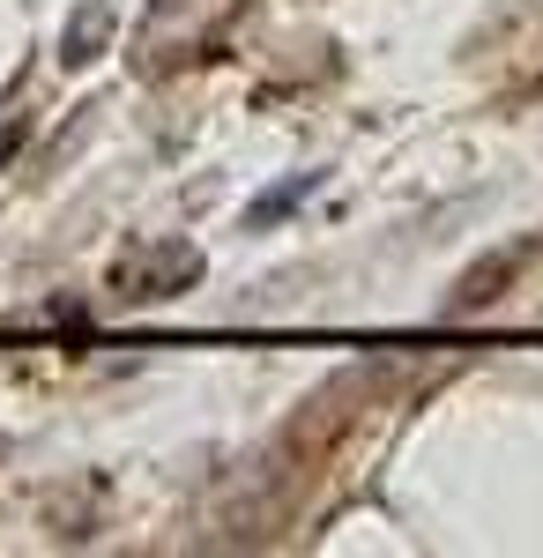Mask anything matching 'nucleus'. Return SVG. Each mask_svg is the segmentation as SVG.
Wrapping results in <instances>:
<instances>
[{
  "instance_id": "nucleus-2",
  "label": "nucleus",
  "mask_w": 543,
  "mask_h": 558,
  "mask_svg": "<svg viewBox=\"0 0 543 558\" xmlns=\"http://www.w3.org/2000/svg\"><path fill=\"white\" fill-rule=\"evenodd\" d=\"M105 38H112V0H83L60 31V68H89L105 52Z\"/></svg>"
},
{
  "instance_id": "nucleus-1",
  "label": "nucleus",
  "mask_w": 543,
  "mask_h": 558,
  "mask_svg": "<svg viewBox=\"0 0 543 558\" xmlns=\"http://www.w3.org/2000/svg\"><path fill=\"white\" fill-rule=\"evenodd\" d=\"M126 305H157V299H179L186 283H202V246L186 239H157V246H134V254L112 268Z\"/></svg>"
},
{
  "instance_id": "nucleus-3",
  "label": "nucleus",
  "mask_w": 543,
  "mask_h": 558,
  "mask_svg": "<svg viewBox=\"0 0 543 558\" xmlns=\"http://www.w3.org/2000/svg\"><path fill=\"white\" fill-rule=\"evenodd\" d=\"M313 186H321V172H291L283 186H268L261 202H246V231H268V223H283V216H291L298 202L313 194Z\"/></svg>"
},
{
  "instance_id": "nucleus-4",
  "label": "nucleus",
  "mask_w": 543,
  "mask_h": 558,
  "mask_svg": "<svg viewBox=\"0 0 543 558\" xmlns=\"http://www.w3.org/2000/svg\"><path fill=\"white\" fill-rule=\"evenodd\" d=\"M23 134H31V120H8V128H0V165H8V157L23 149Z\"/></svg>"
}]
</instances>
